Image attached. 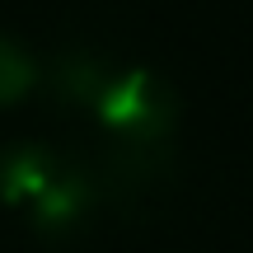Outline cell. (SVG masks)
I'll return each instance as SVG.
<instances>
[{
	"label": "cell",
	"mask_w": 253,
	"mask_h": 253,
	"mask_svg": "<svg viewBox=\"0 0 253 253\" xmlns=\"http://www.w3.org/2000/svg\"><path fill=\"white\" fill-rule=\"evenodd\" d=\"M108 141H173L178 126V94L141 66H118L103 99L89 113Z\"/></svg>",
	"instance_id": "1"
},
{
	"label": "cell",
	"mask_w": 253,
	"mask_h": 253,
	"mask_svg": "<svg viewBox=\"0 0 253 253\" xmlns=\"http://www.w3.org/2000/svg\"><path fill=\"white\" fill-rule=\"evenodd\" d=\"M89 169L99 183V197L131 211L173 183V150L169 141H108Z\"/></svg>",
	"instance_id": "2"
},
{
	"label": "cell",
	"mask_w": 253,
	"mask_h": 253,
	"mask_svg": "<svg viewBox=\"0 0 253 253\" xmlns=\"http://www.w3.org/2000/svg\"><path fill=\"white\" fill-rule=\"evenodd\" d=\"M122 61L94 52V47H71V52L52 56V61L38 71V84L47 89V99L61 103V108H80V113H94V103L103 99L108 80L118 75Z\"/></svg>",
	"instance_id": "3"
},
{
	"label": "cell",
	"mask_w": 253,
	"mask_h": 253,
	"mask_svg": "<svg viewBox=\"0 0 253 253\" xmlns=\"http://www.w3.org/2000/svg\"><path fill=\"white\" fill-rule=\"evenodd\" d=\"M61 164H66V155L52 150V145H42V141L0 145V202L28 211L47 192V183L61 173Z\"/></svg>",
	"instance_id": "4"
},
{
	"label": "cell",
	"mask_w": 253,
	"mask_h": 253,
	"mask_svg": "<svg viewBox=\"0 0 253 253\" xmlns=\"http://www.w3.org/2000/svg\"><path fill=\"white\" fill-rule=\"evenodd\" d=\"M28 89H38V61L19 42L0 38V108L19 103Z\"/></svg>",
	"instance_id": "5"
}]
</instances>
